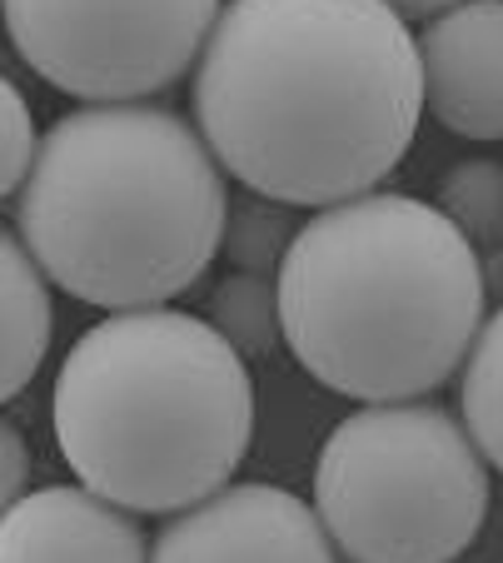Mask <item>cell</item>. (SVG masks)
Instances as JSON below:
<instances>
[{"label": "cell", "mask_w": 503, "mask_h": 563, "mask_svg": "<svg viewBox=\"0 0 503 563\" xmlns=\"http://www.w3.org/2000/svg\"><path fill=\"white\" fill-rule=\"evenodd\" d=\"M35 145H41V140H35L31 106H25L21 90L0 75V200H11V195L25 185Z\"/></svg>", "instance_id": "15"}, {"label": "cell", "mask_w": 503, "mask_h": 563, "mask_svg": "<svg viewBox=\"0 0 503 563\" xmlns=\"http://www.w3.org/2000/svg\"><path fill=\"white\" fill-rule=\"evenodd\" d=\"M463 429L473 434L479 454L503 474V309L489 314L473 334V350L463 360L459 379Z\"/></svg>", "instance_id": "11"}, {"label": "cell", "mask_w": 503, "mask_h": 563, "mask_svg": "<svg viewBox=\"0 0 503 563\" xmlns=\"http://www.w3.org/2000/svg\"><path fill=\"white\" fill-rule=\"evenodd\" d=\"M210 324L225 334L245 360L269 354L284 340V330H279V285L269 275L235 269V275L210 295Z\"/></svg>", "instance_id": "12"}, {"label": "cell", "mask_w": 503, "mask_h": 563, "mask_svg": "<svg viewBox=\"0 0 503 563\" xmlns=\"http://www.w3.org/2000/svg\"><path fill=\"white\" fill-rule=\"evenodd\" d=\"M294 205H279L265 200V195L249 190V200L230 205V220H225V255L235 260V269H249V275H269L279 269L284 250L294 240V220H290Z\"/></svg>", "instance_id": "14"}, {"label": "cell", "mask_w": 503, "mask_h": 563, "mask_svg": "<svg viewBox=\"0 0 503 563\" xmlns=\"http://www.w3.org/2000/svg\"><path fill=\"white\" fill-rule=\"evenodd\" d=\"M15 55L86 106L175 86L210 41L220 0H0Z\"/></svg>", "instance_id": "6"}, {"label": "cell", "mask_w": 503, "mask_h": 563, "mask_svg": "<svg viewBox=\"0 0 503 563\" xmlns=\"http://www.w3.org/2000/svg\"><path fill=\"white\" fill-rule=\"evenodd\" d=\"M314 514L349 563H454L489 519V459L439 405H365L324 439Z\"/></svg>", "instance_id": "5"}, {"label": "cell", "mask_w": 503, "mask_h": 563, "mask_svg": "<svg viewBox=\"0 0 503 563\" xmlns=\"http://www.w3.org/2000/svg\"><path fill=\"white\" fill-rule=\"evenodd\" d=\"M439 210L469 245H503V165L499 159H463L439 180Z\"/></svg>", "instance_id": "13"}, {"label": "cell", "mask_w": 503, "mask_h": 563, "mask_svg": "<svg viewBox=\"0 0 503 563\" xmlns=\"http://www.w3.org/2000/svg\"><path fill=\"white\" fill-rule=\"evenodd\" d=\"M279 330L304 374L344 399L404 405L473 350L489 279L439 205L354 195L294 230L279 260Z\"/></svg>", "instance_id": "3"}, {"label": "cell", "mask_w": 503, "mask_h": 563, "mask_svg": "<svg viewBox=\"0 0 503 563\" xmlns=\"http://www.w3.org/2000/svg\"><path fill=\"white\" fill-rule=\"evenodd\" d=\"M51 279L31 260L25 240L0 224V405L41 374L51 354Z\"/></svg>", "instance_id": "10"}, {"label": "cell", "mask_w": 503, "mask_h": 563, "mask_svg": "<svg viewBox=\"0 0 503 563\" xmlns=\"http://www.w3.org/2000/svg\"><path fill=\"white\" fill-rule=\"evenodd\" d=\"M150 563H339V549L300 494L225 484L155 533Z\"/></svg>", "instance_id": "7"}, {"label": "cell", "mask_w": 503, "mask_h": 563, "mask_svg": "<svg viewBox=\"0 0 503 563\" xmlns=\"http://www.w3.org/2000/svg\"><path fill=\"white\" fill-rule=\"evenodd\" d=\"M0 563H150V553L120 504L86 484H60L0 514Z\"/></svg>", "instance_id": "9"}, {"label": "cell", "mask_w": 503, "mask_h": 563, "mask_svg": "<svg viewBox=\"0 0 503 563\" xmlns=\"http://www.w3.org/2000/svg\"><path fill=\"white\" fill-rule=\"evenodd\" d=\"M394 15H404V21H424V15H444V11H454L459 0H384Z\"/></svg>", "instance_id": "17"}, {"label": "cell", "mask_w": 503, "mask_h": 563, "mask_svg": "<svg viewBox=\"0 0 503 563\" xmlns=\"http://www.w3.org/2000/svg\"><path fill=\"white\" fill-rule=\"evenodd\" d=\"M225 220L214 150L175 110L145 100L60 115L15 200L41 275L110 314L180 299L225 250Z\"/></svg>", "instance_id": "2"}, {"label": "cell", "mask_w": 503, "mask_h": 563, "mask_svg": "<svg viewBox=\"0 0 503 563\" xmlns=\"http://www.w3.org/2000/svg\"><path fill=\"white\" fill-rule=\"evenodd\" d=\"M424 106L449 135L503 140V0H459L418 41Z\"/></svg>", "instance_id": "8"}, {"label": "cell", "mask_w": 503, "mask_h": 563, "mask_svg": "<svg viewBox=\"0 0 503 563\" xmlns=\"http://www.w3.org/2000/svg\"><path fill=\"white\" fill-rule=\"evenodd\" d=\"M25 478H31V449L11 419H0V514L25 499Z\"/></svg>", "instance_id": "16"}, {"label": "cell", "mask_w": 503, "mask_h": 563, "mask_svg": "<svg viewBox=\"0 0 503 563\" xmlns=\"http://www.w3.org/2000/svg\"><path fill=\"white\" fill-rule=\"evenodd\" d=\"M70 474L125 514H180L235 478L255 439L245 354L210 319L120 309L86 330L51 394Z\"/></svg>", "instance_id": "4"}, {"label": "cell", "mask_w": 503, "mask_h": 563, "mask_svg": "<svg viewBox=\"0 0 503 563\" xmlns=\"http://www.w3.org/2000/svg\"><path fill=\"white\" fill-rule=\"evenodd\" d=\"M424 65L384 0H230L194 60V125L279 205L369 195L414 145Z\"/></svg>", "instance_id": "1"}]
</instances>
